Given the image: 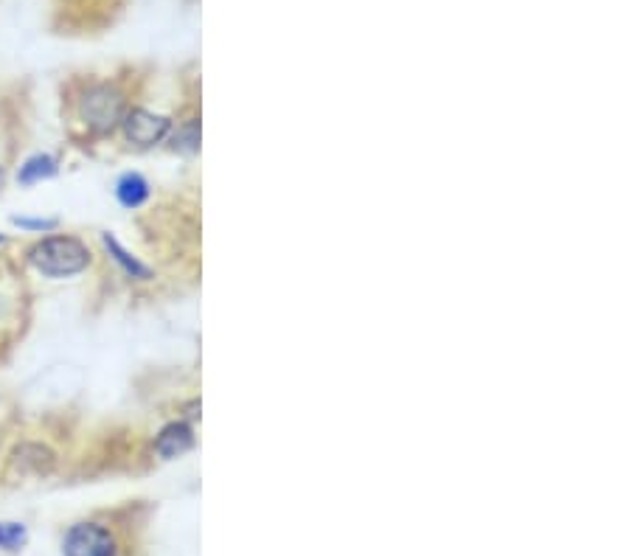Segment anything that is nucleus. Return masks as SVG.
Instances as JSON below:
<instances>
[{
  "label": "nucleus",
  "mask_w": 632,
  "mask_h": 556,
  "mask_svg": "<svg viewBox=\"0 0 632 556\" xmlns=\"http://www.w3.org/2000/svg\"><path fill=\"white\" fill-rule=\"evenodd\" d=\"M26 262L45 278H71L85 273L93 262V256L79 236L54 234L37 239L26 250Z\"/></svg>",
  "instance_id": "nucleus-1"
},
{
  "label": "nucleus",
  "mask_w": 632,
  "mask_h": 556,
  "mask_svg": "<svg viewBox=\"0 0 632 556\" xmlns=\"http://www.w3.org/2000/svg\"><path fill=\"white\" fill-rule=\"evenodd\" d=\"M124 113H127L124 93L113 85H93L79 99V116L85 121V127L96 135H107L116 130Z\"/></svg>",
  "instance_id": "nucleus-2"
},
{
  "label": "nucleus",
  "mask_w": 632,
  "mask_h": 556,
  "mask_svg": "<svg viewBox=\"0 0 632 556\" xmlns=\"http://www.w3.org/2000/svg\"><path fill=\"white\" fill-rule=\"evenodd\" d=\"M121 542L116 531L99 520H82L65 531L62 537V556H118Z\"/></svg>",
  "instance_id": "nucleus-3"
},
{
  "label": "nucleus",
  "mask_w": 632,
  "mask_h": 556,
  "mask_svg": "<svg viewBox=\"0 0 632 556\" xmlns=\"http://www.w3.org/2000/svg\"><path fill=\"white\" fill-rule=\"evenodd\" d=\"M118 127H121L124 138H127L133 147L149 149L155 147V144H161L163 138L172 132V121L166 116L152 113V110H144V107H133V110L124 113Z\"/></svg>",
  "instance_id": "nucleus-4"
},
{
  "label": "nucleus",
  "mask_w": 632,
  "mask_h": 556,
  "mask_svg": "<svg viewBox=\"0 0 632 556\" xmlns=\"http://www.w3.org/2000/svg\"><path fill=\"white\" fill-rule=\"evenodd\" d=\"M194 447V430L186 422H172V425H166L158 433V439H155V453L161 455V458H177V455L189 453Z\"/></svg>",
  "instance_id": "nucleus-5"
},
{
  "label": "nucleus",
  "mask_w": 632,
  "mask_h": 556,
  "mask_svg": "<svg viewBox=\"0 0 632 556\" xmlns=\"http://www.w3.org/2000/svg\"><path fill=\"white\" fill-rule=\"evenodd\" d=\"M102 245L104 250H107V256L124 270V276L127 278H135V281H149V278H152V270H149L147 264L141 262L138 256H133V253L124 248L113 234H102Z\"/></svg>",
  "instance_id": "nucleus-6"
},
{
  "label": "nucleus",
  "mask_w": 632,
  "mask_h": 556,
  "mask_svg": "<svg viewBox=\"0 0 632 556\" xmlns=\"http://www.w3.org/2000/svg\"><path fill=\"white\" fill-rule=\"evenodd\" d=\"M57 172L59 161L54 155H48V152H34V155H29L26 161L20 163V169H17V183H20V186H37V183H43V180L57 177Z\"/></svg>",
  "instance_id": "nucleus-7"
},
{
  "label": "nucleus",
  "mask_w": 632,
  "mask_h": 556,
  "mask_svg": "<svg viewBox=\"0 0 632 556\" xmlns=\"http://www.w3.org/2000/svg\"><path fill=\"white\" fill-rule=\"evenodd\" d=\"M149 194V180L144 175H138V172H124V175L116 180V200L118 205H124V208H141V205L147 203Z\"/></svg>",
  "instance_id": "nucleus-8"
},
{
  "label": "nucleus",
  "mask_w": 632,
  "mask_h": 556,
  "mask_svg": "<svg viewBox=\"0 0 632 556\" xmlns=\"http://www.w3.org/2000/svg\"><path fill=\"white\" fill-rule=\"evenodd\" d=\"M29 542V528L17 520H0V551H23Z\"/></svg>",
  "instance_id": "nucleus-9"
},
{
  "label": "nucleus",
  "mask_w": 632,
  "mask_h": 556,
  "mask_svg": "<svg viewBox=\"0 0 632 556\" xmlns=\"http://www.w3.org/2000/svg\"><path fill=\"white\" fill-rule=\"evenodd\" d=\"M9 222L20 228V231H29V234H51L57 231L59 220L57 217H26V214H12Z\"/></svg>",
  "instance_id": "nucleus-10"
},
{
  "label": "nucleus",
  "mask_w": 632,
  "mask_h": 556,
  "mask_svg": "<svg viewBox=\"0 0 632 556\" xmlns=\"http://www.w3.org/2000/svg\"><path fill=\"white\" fill-rule=\"evenodd\" d=\"M197 147H200V127H197V121H189L186 127L177 130L175 149H180V152H194Z\"/></svg>",
  "instance_id": "nucleus-11"
},
{
  "label": "nucleus",
  "mask_w": 632,
  "mask_h": 556,
  "mask_svg": "<svg viewBox=\"0 0 632 556\" xmlns=\"http://www.w3.org/2000/svg\"><path fill=\"white\" fill-rule=\"evenodd\" d=\"M3 186H6V169L0 166V191H3Z\"/></svg>",
  "instance_id": "nucleus-12"
},
{
  "label": "nucleus",
  "mask_w": 632,
  "mask_h": 556,
  "mask_svg": "<svg viewBox=\"0 0 632 556\" xmlns=\"http://www.w3.org/2000/svg\"><path fill=\"white\" fill-rule=\"evenodd\" d=\"M0 245H6V236L0 234Z\"/></svg>",
  "instance_id": "nucleus-13"
}]
</instances>
